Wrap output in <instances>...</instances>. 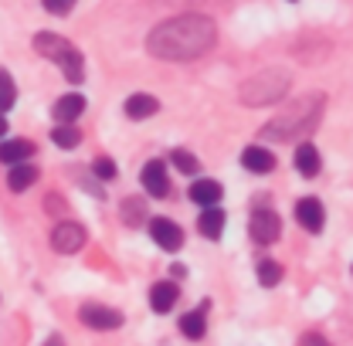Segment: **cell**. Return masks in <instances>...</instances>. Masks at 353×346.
Listing matches in <instances>:
<instances>
[{
    "instance_id": "cell-18",
    "label": "cell",
    "mask_w": 353,
    "mask_h": 346,
    "mask_svg": "<svg viewBox=\"0 0 353 346\" xmlns=\"http://www.w3.org/2000/svg\"><path fill=\"white\" fill-rule=\"evenodd\" d=\"M296 170L303 173V176H316L319 173V150L312 143H299V150H296Z\"/></svg>"
},
{
    "instance_id": "cell-11",
    "label": "cell",
    "mask_w": 353,
    "mask_h": 346,
    "mask_svg": "<svg viewBox=\"0 0 353 346\" xmlns=\"http://www.w3.org/2000/svg\"><path fill=\"white\" fill-rule=\"evenodd\" d=\"M34 156V143L28 139H10V143H0V163L7 167H21Z\"/></svg>"
},
{
    "instance_id": "cell-6",
    "label": "cell",
    "mask_w": 353,
    "mask_h": 346,
    "mask_svg": "<svg viewBox=\"0 0 353 346\" xmlns=\"http://www.w3.org/2000/svg\"><path fill=\"white\" fill-rule=\"evenodd\" d=\"M79 319L85 323L88 329H119L123 326V312L109 309V305H99V303H85L79 309Z\"/></svg>"
},
{
    "instance_id": "cell-24",
    "label": "cell",
    "mask_w": 353,
    "mask_h": 346,
    "mask_svg": "<svg viewBox=\"0 0 353 346\" xmlns=\"http://www.w3.org/2000/svg\"><path fill=\"white\" fill-rule=\"evenodd\" d=\"M14 102H17V88H14V82H10L7 72H0V116H3Z\"/></svg>"
},
{
    "instance_id": "cell-23",
    "label": "cell",
    "mask_w": 353,
    "mask_h": 346,
    "mask_svg": "<svg viewBox=\"0 0 353 346\" xmlns=\"http://www.w3.org/2000/svg\"><path fill=\"white\" fill-rule=\"evenodd\" d=\"M259 282H262L265 289L279 285V282H282V265H279V261H262V265H259Z\"/></svg>"
},
{
    "instance_id": "cell-25",
    "label": "cell",
    "mask_w": 353,
    "mask_h": 346,
    "mask_svg": "<svg viewBox=\"0 0 353 346\" xmlns=\"http://www.w3.org/2000/svg\"><path fill=\"white\" fill-rule=\"evenodd\" d=\"M170 160H174V167L180 173H197L201 170L197 156H194V153H187V150H174V153H170Z\"/></svg>"
},
{
    "instance_id": "cell-16",
    "label": "cell",
    "mask_w": 353,
    "mask_h": 346,
    "mask_svg": "<svg viewBox=\"0 0 353 346\" xmlns=\"http://www.w3.org/2000/svg\"><path fill=\"white\" fill-rule=\"evenodd\" d=\"M160 109V102L153 99V95H146V92H136L126 99V116L130 119H146V116H153Z\"/></svg>"
},
{
    "instance_id": "cell-28",
    "label": "cell",
    "mask_w": 353,
    "mask_h": 346,
    "mask_svg": "<svg viewBox=\"0 0 353 346\" xmlns=\"http://www.w3.org/2000/svg\"><path fill=\"white\" fill-rule=\"evenodd\" d=\"M299 346H326V340H323V336H316V333H309V336L299 340Z\"/></svg>"
},
{
    "instance_id": "cell-27",
    "label": "cell",
    "mask_w": 353,
    "mask_h": 346,
    "mask_svg": "<svg viewBox=\"0 0 353 346\" xmlns=\"http://www.w3.org/2000/svg\"><path fill=\"white\" fill-rule=\"evenodd\" d=\"M41 3H44V10H48V14H58V17H61V14H68V10L75 7V0H41Z\"/></svg>"
},
{
    "instance_id": "cell-22",
    "label": "cell",
    "mask_w": 353,
    "mask_h": 346,
    "mask_svg": "<svg viewBox=\"0 0 353 346\" xmlns=\"http://www.w3.org/2000/svg\"><path fill=\"white\" fill-rule=\"evenodd\" d=\"M51 143L61 146V150H75L82 143V132L75 130V126H54L51 130Z\"/></svg>"
},
{
    "instance_id": "cell-5",
    "label": "cell",
    "mask_w": 353,
    "mask_h": 346,
    "mask_svg": "<svg viewBox=\"0 0 353 346\" xmlns=\"http://www.w3.org/2000/svg\"><path fill=\"white\" fill-rule=\"evenodd\" d=\"M85 241H88L85 227L75 224V221H65V224H58V227L51 231V248H54L58 255H75V252H82Z\"/></svg>"
},
{
    "instance_id": "cell-29",
    "label": "cell",
    "mask_w": 353,
    "mask_h": 346,
    "mask_svg": "<svg viewBox=\"0 0 353 346\" xmlns=\"http://www.w3.org/2000/svg\"><path fill=\"white\" fill-rule=\"evenodd\" d=\"M44 346H65V340H61V336H48V343Z\"/></svg>"
},
{
    "instance_id": "cell-13",
    "label": "cell",
    "mask_w": 353,
    "mask_h": 346,
    "mask_svg": "<svg viewBox=\"0 0 353 346\" xmlns=\"http://www.w3.org/2000/svg\"><path fill=\"white\" fill-rule=\"evenodd\" d=\"M180 299V289H176L174 282H157L153 289H150V305H153V312H170Z\"/></svg>"
},
{
    "instance_id": "cell-9",
    "label": "cell",
    "mask_w": 353,
    "mask_h": 346,
    "mask_svg": "<svg viewBox=\"0 0 353 346\" xmlns=\"http://www.w3.org/2000/svg\"><path fill=\"white\" fill-rule=\"evenodd\" d=\"M139 183L146 187V194L150 197H167V190H170V180H167V167H163V160H150L143 173H139Z\"/></svg>"
},
{
    "instance_id": "cell-21",
    "label": "cell",
    "mask_w": 353,
    "mask_h": 346,
    "mask_svg": "<svg viewBox=\"0 0 353 346\" xmlns=\"http://www.w3.org/2000/svg\"><path fill=\"white\" fill-rule=\"evenodd\" d=\"M123 221L130 224V227H139V224H146V204L139 201V197H130V201H123Z\"/></svg>"
},
{
    "instance_id": "cell-3",
    "label": "cell",
    "mask_w": 353,
    "mask_h": 346,
    "mask_svg": "<svg viewBox=\"0 0 353 346\" xmlns=\"http://www.w3.org/2000/svg\"><path fill=\"white\" fill-rule=\"evenodd\" d=\"M34 51H38V54H44L48 61H54L68 82H82V79H85V61H82V51H79L72 41H65L61 34H51V31L34 34Z\"/></svg>"
},
{
    "instance_id": "cell-4",
    "label": "cell",
    "mask_w": 353,
    "mask_h": 346,
    "mask_svg": "<svg viewBox=\"0 0 353 346\" xmlns=\"http://www.w3.org/2000/svg\"><path fill=\"white\" fill-rule=\"evenodd\" d=\"M285 88H289V75L279 68H268L241 85V102L245 105H272L285 95Z\"/></svg>"
},
{
    "instance_id": "cell-1",
    "label": "cell",
    "mask_w": 353,
    "mask_h": 346,
    "mask_svg": "<svg viewBox=\"0 0 353 346\" xmlns=\"http://www.w3.org/2000/svg\"><path fill=\"white\" fill-rule=\"evenodd\" d=\"M218 41V28L204 14H180L157 24L146 38V51L163 61H190L208 54Z\"/></svg>"
},
{
    "instance_id": "cell-15",
    "label": "cell",
    "mask_w": 353,
    "mask_h": 346,
    "mask_svg": "<svg viewBox=\"0 0 353 346\" xmlns=\"http://www.w3.org/2000/svg\"><path fill=\"white\" fill-rule=\"evenodd\" d=\"M241 163H245V170L252 173H272L275 170V156L262 150V146H248L245 153H241Z\"/></svg>"
},
{
    "instance_id": "cell-7",
    "label": "cell",
    "mask_w": 353,
    "mask_h": 346,
    "mask_svg": "<svg viewBox=\"0 0 353 346\" xmlns=\"http://www.w3.org/2000/svg\"><path fill=\"white\" fill-rule=\"evenodd\" d=\"M248 231H252V238H255L259 245H272V241L282 234V221H279V214H275V211L262 207V211H255V214H252V221H248Z\"/></svg>"
},
{
    "instance_id": "cell-30",
    "label": "cell",
    "mask_w": 353,
    "mask_h": 346,
    "mask_svg": "<svg viewBox=\"0 0 353 346\" xmlns=\"http://www.w3.org/2000/svg\"><path fill=\"white\" fill-rule=\"evenodd\" d=\"M3 132H7V119L0 116V136H3Z\"/></svg>"
},
{
    "instance_id": "cell-26",
    "label": "cell",
    "mask_w": 353,
    "mask_h": 346,
    "mask_svg": "<svg viewBox=\"0 0 353 346\" xmlns=\"http://www.w3.org/2000/svg\"><path fill=\"white\" fill-rule=\"evenodd\" d=\"M92 173H95L99 180H112V176H116V163L102 156V160H95V163H92Z\"/></svg>"
},
{
    "instance_id": "cell-12",
    "label": "cell",
    "mask_w": 353,
    "mask_h": 346,
    "mask_svg": "<svg viewBox=\"0 0 353 346\" xmlns=\"http://www.w3.org/2000/svg\"><path fill=\"white\" fill-rule=\"evenodd\" d=\"M51 112H54L58 126H72V119H79V116L85 112V99H82V95H61Z\"/></svg>"
},
{
    "instance_id": "cell-17",
    "label": "cell",
    "mask_w": 353,
    "mask_h": 346,
    "mask_svg": "<svg viewBox=\"0 0 353 346\" xmlns=\"http://www.w3.org/2000/svg\"><path fill=\"white\" fill-rule=\"evenodd\" d=\"M38 183V167L34 163H21V167H10V173H7V187L10 190H28V187H34Z\"/></svg>"
},
{
    "instance_id": "cell-14",
    "label": "cell",
    "mask_w": 353,
    "mask_h": 346,
    "mask_svg": "<svg viewBox=\"0 0 353 346\" xmlns=\"http://www.w3.org/2000/svg\"><path fill=\"white\" fill-rule=\"evenodd\" d=\"M221 194H224V190H221L218 180H197V183L190 187V201L201 204L204 211H208V207H218Z\"/></svg>"
},
{
    "instance_id": "cell-2",
    "label": "cell",
    "mask_w": 353,
    "mask_h": 346,
    "mask_svg": "<svg viewBox=\"0 0 353 346\" xmlns=\"http://www.w3.org/2000/svg\"><path fill=\"white\" fill-rule=\"evenodd\" d=\"M319 109H323V95H306V99H299L296 105L282 109L262 130V136L265 139H292L296 132H306L309 126L319 119Z\"/></svg>"
},
{
    "instance_id": "cell-8",
    "label": "cell",
    "mask_w": 353,
    "mask_h": 346,
    "mask_svg": "<svg viewBox=\"0 0 353 346\" xmlns=\"http://www.w3.org/2000/svg\"><path fill=\"white\" fill-rule=\"evenodd\" d=\"M150 234H153V241L163 252H180V245H183V231L176 227L174 221H167V217H153L150 221Z\"/></svg>"
},
{
    "instance_id": "cell-20",
    "label": "cell",
    "mask_w": 353,
    "mask_h": 346,
    "mask_svg": "<svg viewBox=\"0 0 353 346\" xmlns=\"http://www.w3.org/2000/svg\"><path fill=\"white\" fill-rule=\"evenodd\" d=\"M180 333H183L187 340H201V336L208 333V323H204V309H194V312H187V316L180 319Z\"/></svg>"
},
{
    "instance_id": "cell-19",
    "label": "cell",
    "mask_w": 353,
    "mask_h": 346,
    "mask_svg": "<svg viewBox=\"0 0 353 346\" xmlns=\"http://www.w3.org/2000/svg\"><path fill=\"white\" fill-rule=\"evenodd\" d=\"M197 227H201L204 238L218 241L221 231H224V211H221V207H208V211L201 214V221H197Z\"/></svg>"
},
{
    "instance_id": "cell-10",
    "label": "cell",
    "mask_w": 353,
    "mask_h": 346,
    "mask_svg": "<svg viewBox=\"0 0 353 346\" xmlns=\"http://www.w3.org/2000/svg\"><path fill=\"white\" fill-rule=\"evenodd\" d=\"M296 221L306 227L309 234H319V231H323V221H326L323 204H319L316 197H303V201L296 204Z\"/></svg>"
}]
</instances>
